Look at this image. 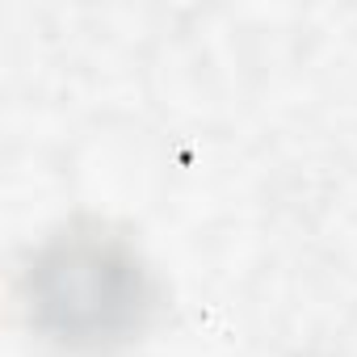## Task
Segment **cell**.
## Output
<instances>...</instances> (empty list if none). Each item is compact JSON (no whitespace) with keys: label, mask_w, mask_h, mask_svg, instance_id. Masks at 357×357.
Returning a JSON list of instances; mask_svg holds the SVG:
<instances>
[{"label":"cell","mask_w":357,"mask_h":357,"mask_svg":"<svg viewBox=\"0 0 357 357\" xmlns=\"http://www.w3.org/2000/svg\"><path fill=\"white\" fill-rule=\"evenodd\" d=\"M30 324L76 353L135 340L155 311V282L139 248L105 223H72L26 265Z\"/></svg>","instance_id":"obj_1"}]
</instances>
